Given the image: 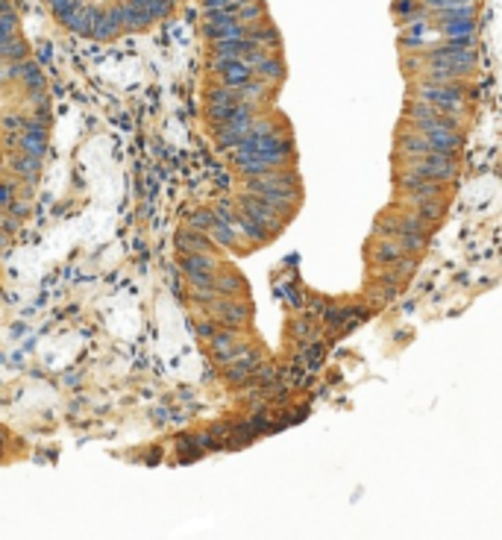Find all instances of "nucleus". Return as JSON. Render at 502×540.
<instances>
[{
    "label": "nucleus",
    "instance_id": "nucleus-1",
    "mask_svg": "<svg viewBox=\"0 0 502 540\" xmlns=\"http://www.w3.org/2000/svg\"><path fill=\"white\" fill-rule=\"evenodd\" d=\"M27 65H32V53L24 39L21 15L12 0H0V71H6L12 83H21Z\"/></svg>",
    "mask_w": 502,
    "mask_h": 540
},
{
    "label": "nucleus",
    "instance_id": "nucleus-2",
    "mask_svg": "<svg viewBox=\"0 0 502 540\" xmlns=\"http://www.w3.org/2000/svg\"><path fill=\"white\" fill-rule=\"evenodd\" d=\"M411 94L432 106H438L444 114H453V118H461L464 106H467L464 83H435V79H426V77H414Z\"/></svg>",
    "mask_w": 502,
    "mask_h": 540
},
{
    "label": "nucleus",
    "instance_id": "nucleus-3",
    "mask_svg": "<svg viewBox=\"0 0 502 540\" xmlns=\"http://www.w3.org/2000/svg\"><path fill=\"white\" fill-rule=\"evenodd\" d=\"M406 168L414 171V173H420L423 179H435V183H444V185H453L458 179V159H449L444 153L411 159V162H406Z\"/></svg>",
    "mask_w": 502,
    "mask_h": 540
},
{
    "label": "nucleus",
    "instance_id": "nucleus-4",
    "mask_svg": "<svg viewBox=\"0 0 502 540\" xmlns=\"http://www.w3.org/2000/svg\"><path fill=\"white\" fill-rule=\"evenodd\" d=\"M399 256H403V250H399L397 238H376V241L371 244V261H373L376 268H388V265H394Z\"/></svg>",
    "mask_w": 502,
    "mask_h": 540
},
{
    "label": "nucleus",
    "instance_id": "nucleus-5",
    "mask_svg": "<svg viewBox=\"0 0 502 540\" xmlns=\"http://www.w3.org/2000/svg\"><path fill=\"white\" fill-rule=\"evenodd\" d=\"M426 241H429V235H420V232H399L397 235L399 250L408 253V256H420L426 250Z\"/></svg>",
    "mask_w": 502,
    "mask_h": 540
},
{
    "label": "nucleus",
    "instance_id": "nucleus-6",
    "mask_svg": "<svg viewBox=\"0 0 502 540\" xmlns=\"http://www.w3.org/2000/svg\"><path fill=\"white\" fill-rule=\"evenodd\" d=\"M444 203L446 200H420L414 206V211L420 215L423 220H429L432 226H438L441 223V218H444Z\"/></svg>",
    "mask_w": 502,
    "mask_h": 540
},
{
    "label": "nucleus",
    "instance_id": "nucleus-7",
    "mask_svg": "<svg viewBox=\"0 0 502 540\" xmlns=\"http://www.w3.org/2000/svg\"><path fill=\"white\" fill-rule=\"evenodd\" d=\"M349 315H353V308H347V305H326V312L321 317H323V323L329 326L332 332H341V326L347 323Z\"/></svg>",
    "mask_w": 502,
    "mask_h": 540
},
{
    "label": "nucleus",
    "instance_id": "nucleus-8",
    "mask_svg": "<svg viewBox=\"0 0 502 540\" xmlns=\"http://www.w3.org/2000/svg\"><path fill=\"white\" fill-rule=\"evenodd\" d=\"M397 294H399V285H391V282L376 279V285L367 291V297H371V303L382 305V303H394V300H397Z\"/></svg>",
    "mask_w": 502,
    "mask_h": 540
},
{
    "label": "nucleus",
    "instance_id": "nucleus-9",
    "mask_svg": "<svg viewBox=\"0 0 502 540\" xmlns=\"http://www.w3.org/2000/svg\"><path fill=\"white\" fill-rule=\"evenodd\" d=\"M47 4H50V12L59 15V12H68V9L79 6V4H86V0H47Z\"/></svg>",
    "mask_w": 502,
    "mask_h": 540
}]
</instances>
